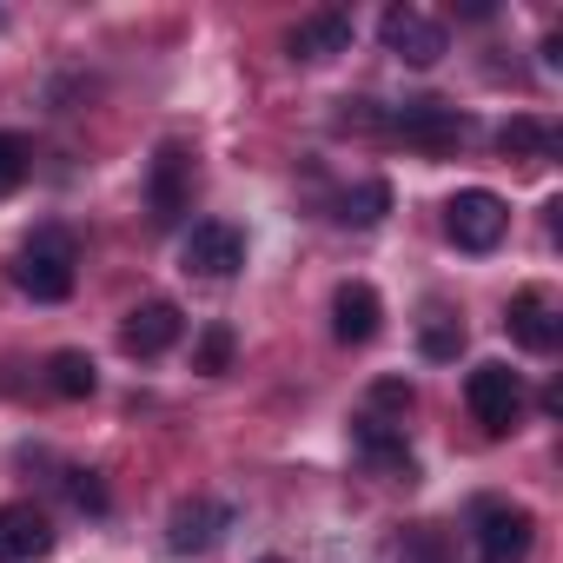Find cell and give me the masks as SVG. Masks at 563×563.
<instances>
[{
	"instance_id": "1",
	"label": "cell",
	"mask_w": 563,
	"mask_h": 563,
	"mask_svg": "<svg viewBox=\"0 0 563 563\" xmlns=\"http://www.w3.org/2000/svg\"><path fill=\"white\" fill-rule=\"evenodd\" d=\"M14 286L34 299V306H60L74 299V239L67 232H34L21 265H14Z\"/></svg>"
},
{
	"instance_id": "2",
	"label": "cell",
	"mask_w": 563,
	"mask_h": 563,
	"mask_svg": "<svg viewBox=\"0 0 563 563\" xmlns=\"http://www.w3.org/2000/svg\"><path fill=\"white\" fill-rule=\"evenodd\" d=\"M444 232H451L457 252H497L504 232H510V206L497 192H484V186H464L444 206Z\"/></svg>"
},
{
	"instance_id": "3",
	"label": "cell",
	"mask_w": 563,
	"mask_h": 563,
	"mask_svg": "<svg viewBox=\"0 0 563 563\" xmlns=\"http://www.w3.org/2000/svg\"><path fill=\"white\" fill-rule=\"evenodd\" d=\"M471 537H477V563H523L530 543H537V517H530L523 504L490 497V504H477Z\"/></svg>"
},
{
	"instance_id": "4",
	"label": "cell",
	"mask_w": 563,
	"mask_h": 563,
	"mask_svg": "<svg viewBox=\"0 0 563 563\" xmlns=\"http://www.w3.org/2000/svg\"><path fill=\"white\" fill-rule=\"evenodd\" d=\"M385 126H391L405 146H418V153H457V146L471 140V120H464L451 100H405Z\"/></svg>"
},
{
	"instance_id": "5",
	"label": "cell",
	"mask_w": 563,
	"mask_h": 563,
	"mask_svg": "<svg viewBox=\"0 0 563 563\" xmlns=\"http://www.w3.org/2000/svg\"><path fill=\"white\" fill-rule=\"evenodd\" d=\"M464 405H471V418L490 431V438H504V431H517V418H523V385H517V372L510 365H477L471 378H464Z\"/></svg>"
},
{
	"instance_id": "6",
	"label": "cell",
	"mask_w": 563,
	"mask_h": 563,
	"mask_svg": "<svg viewBox=\"0 0 563 563\" xmlns=\"http://www.w3.org/2000/svg\"><path fill=\"white\" fill-rule=\"evenodd\" d=\"M378 41H385V54H398L405 67H438V60L451 54V34H444L431 14H418V8H391V14L378 21Z\"/></svg>"
},
{
	"instance_id": "7",
	"label": "cell",
	"mask_w": 563,
	"mask_h": 563,
	"mask_svg": "<svg viewBox=\"0 0 563 563\" xmlns=\"http://www.w3.org/2000/svg\"><path fill=\"white\" fill-rule=\"evenodd\" d=\"M225 530H232V504H219V497H186V504L166 517V550H173V556H206Z\"/></svg>"
},
{
	"instance_id": "8",
	"label": "cell",
	"mask_w": 563,
	"mask_h": 563,
	"mask_svg": "<svg viewBox=\"0 0 563 563\" xmlns=\"http://www.w3.org/2000/svg\"><path fill=\"white\" fill-rule=\"evenodd\" d=\"M245 265V239H239V225H225V219H199L192 232H186V272L192 278H232Z\"/></svg>"
},
{
	"instance_id": "9",
	"label": "cell",
	"mask_w": 563,
	"mask_h": 563,
	"mask_svg": "<svg viewBox=\"0 0 563 563\" xmlns=\"http://www.w3.org/2000/svg\"><path fill=\"white\" fill-rule=\"evenodd\" d=\"M179 332H186L179 306H173V299H146V306H133V312H126L120 345H126V358H159V352H173V345H179Z\"/></svg>"
},
{
	"instance_id": "10",
	"label": "cell",
	"mask_w": 563,
	"mask_h": 563,
	"mask_svg": "<svg viewBox=\"0 0 563 563\" xmlns=\"http://www.w3.org/2000/svg\"><path fill=\"white\" fill-rule=\"evenodd\" d=\"M378 325H385L378 292L365 286V278H345V286L332 292V339H339V345H372Z\"/></svg>"
},
{
	"instance_id": "11",
	"label": "cell",
	"mask_w": 563,
	"mask_h": 563,
	"mask_svg": "<svg viewBox=\"0 0 563 563\" xmlns=\"http://www.w3.org/2000/svg\"><path fill=\"white\" fill-rule=\"evenodd\" d=\"M54 523L34 504H0V563H47Z\"/></svg>"
},
{
	"instance_id": "12",
	"label": "cell",
	"mask_w": 563,
	"mask_h": 563,
	"mask_svg": "<svg viewBox=\"0 0 563 563\" xmlns=\"http://www.w3.org/2000/svg\"><path fill=\"white\" fill-rule=\"evenodd\" d=\"M292 60H306V67H319V60H339V54H352V14L345 8H319V14H306L299 27H292Z\"/></svg>"
},
{
	"instance_id": "13",
	"label": "cell",
	"mask_w": 563,
	"mask_h": 563,
	"mask_svg": "<svg viewBox=\"0 0 563 563\" xmlns=\"http://www.w3.org/2000/svg\"><path fill=\"white\" fill-rule=\"evenodd\" d=\"M146 206H153V219H159V225H173V219L192 206V159H186L179 146H159V153H153V186H146Z\"/></svg>"
},
{
	"instance_id": "14",
	"label": "cell",
	"mask_w": 563,
	"mask_h": 563,
	"mask_svg": "<svg viewBox=\"0 0 563 563\" xmlns=\"http://www.w3.org/2000/svg\"><path fill=\"white\" fill-rule=\"evenodd\" d=\"M504 332H510L523 352H556V339H563V312L550 306V292H517L510 312H504Z\"/></svg>"
},
{
	"instance_id": "15",
	"label": "cell",
	"mask_w": 563,
	"mask_h": 563,
	"mask_svg": "<svg viewBox=\"0 0 563 563\" xmlns=\"http://www.w3.org/2000/svg\"><path fill=\"white\" fill-rule=\"evenodd\" d=\"M352 444H358L372 464H385V471L411 477V451H405V424H398V418H378V411H365V418L352 424Z\"/></svg>"
},
{
	"instance_id": "16",
	"label": "cell",
	"mask_w": 563,
	"mask_h": 563,
	"mask_svg": "<svg viewBox=\"0 0 563 563\" xmlns=\"http://www.w3.org/2000/svg\"><path fill=\"white\" fill-rule=\"evenodd\" d=\"M497 146H504V159H550L556 153V126L537 120V113H517V120H504Z\"/></svg>"
},
{
	"instance_id": "17",
	"label": "cell",
	"mask_w": 563,
	"mask_h": 563,
	"mask_svg": "<svg viewBox=\"0 0 563 563\" xmlns=\"http://www.w3.org/2000/svg\"><path fill=\"white\" fill-rule=\"evenodd\" d=\"M47 385H54L60 398H93L100 378H93V358H87V352H54V358H47Z\"/></svg>"
},
{
	"instance_id": "18",
	"label": "cell",
	"mask_w": 563,
	"mask_h": 563,
	"mask_svg": "<svg viewBox=\"0 0 563 563\" xmlns=\"http://www.w3.org/2000/svg\"><path fill=\"white\" fill-rule=\"evenodd\" d=\"M385 212H391V186H385V179H365L358 192L339 199V219H345V225H378Z\"/></svg>"
},
{
	"instance_id": "19",
	"label": "cell",
	"mask_w": 563,
	"mask_h": 563,
	"mask_svg": "<svg viewBox=\"0 0 563 563\" xmlns=\"http://www.w3.org/2000/svg\"><path fill=\"white\" fill-rule=\"evenodd\" d=\"M418 352H424V358H438V365H444V358H457V352H464V325H457V319H444V312H431V319L418 325Z\"/></svg>"
},
{
	"instance_id": "20",
	"label": "cell",
	"mask_w": 563,
	"mask_h": 563,
	"mask_svg": "<svg viewBox=\"0 0 563 563\" xmlns=\"http://www.w3.org/2000/svg\"><path fill=\"white\" fill-rule=\"evenodd\" d=\"M232 365V325H212L206 339H199V352H192V372H206V378H219Z\"/></svg>"
},
{
	"instance_id": "21",
	"label": "cell",
	"mask_w": 563,
	"mask_h": 563,
	"mask_svg": "<svg viewBox=\"0 0 563 563\" xmlns=\"http://www.w3.org/2000/svg\"><path fill=\"white\" fill-rule=\"evenodd\" d=\"M67 497H74V510H87V517H107V484H100V471H67Z\"/></svg>"
},
{
	"instance_id": "22",
	"label": "cell",
	"mask_w": 563,
	"mask_h": 563,
	"mask_svg": "<svg viewBox=\"0 0 563 563\" xmlns=\"http://www.w3.org/2000/svg\"><path fill=\"white\" fill-rule=\"evenodd\" d=\"M27 179V140L21 133H0V199Z\"/></svg>"
},
{
	"instance_id": "23",
	"label": "cell",
	"mask_w": 563,
	"mask_h": 563,
	"mask_svg": "<svg viewBox=\"0 0 563 563\" xmlns=\"http://www.w3.org/2000/svg\"><path fill=\"white\" fill-rule=\"evenodd\" d=\"M372 405H378V418H385V411H398V424H405V411H411L418 398H411V385H405V378H378V385H372Z\"/></svg>"
},
{
	"instance_id": "24",
	"label": "cell",
	"mask_w": 563,
	"mask_h": 563,
	"mask_svg": "<svg viewBox=\"0 0 563 563\" xmlns=\"http://www.w3.org/2000/svg\"><path fill=\"white\" fill-rule=\"evenodd\" d=\"M258 563H278V556H258Z\"/></svg>"
}]
</instances>
